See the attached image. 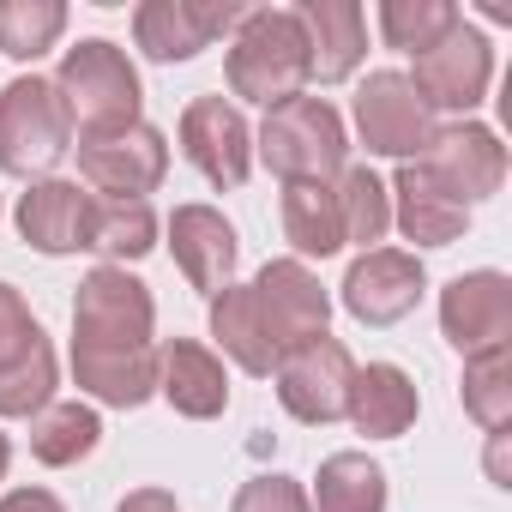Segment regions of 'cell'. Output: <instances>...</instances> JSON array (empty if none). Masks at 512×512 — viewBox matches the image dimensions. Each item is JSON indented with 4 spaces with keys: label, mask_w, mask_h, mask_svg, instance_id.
Listing matches in <instances>:
<instances>
[{
    "label": "cell",
    "mask_w": 512,
    "mask_h": 512,
    "mask_svg": "<svg viewBox=\"0 0 512 512\" xmlns=\"http://www.w3.org/2000/svg\"><path fill=\"white\" fill-rule=\"evenodd\" d=\"M115 512H181V506H175V494H169V488H139V494H127Z\"/></svg>",
    "instance_id": "cell-36"
},
{
    "label": "cell",
    "mask_w": 512,
    "mask_h": 512,
    "mask_svg": "<svg viewBox=\"0 0 512 512\" xmlns=\"http://www.w3.org/2000/svg\"><path fill=\"white\" fill-rule=\"evenodd\" d=\"M464 410L488 434H506V422H512V356L506 350L464 356Z\"/></svg>",
    "instance_id": "cell-31"
},
{
    "label": "cell",
    "mask_w": 512,
    "mask_h": 512,
    "mask_svg": "<svg viewBox=\"0 0 512 512\" xmlns=\"http://www.w3.org/2000/svg\"><path fill=\"white\" fill-rule=\"evenodd\" d=\"M229 512H314V506H308V488L296 476H253Z\"/></svg>",
    "instance_id": "cell-34"
},
{
    "label": "cell",
    "mask_w": 512,
    "mask_h": 512,
    "mask_svg": "<svg viewBox=\"0 0 512 512\" xmlns=\"http://www.w3.org/2000/svg\"><path fill=\"white\" fill-rule=\"evenodd\" d=\"M284 241L296 247V260H332L344 247V217L332 181H284Z\"/></svg>",
    "instance_id": "cell-23"
},
{
    "label": "cell",
    "mask_w": 512,
    "mask_h": 512,
    "mask_svg": "<svg viewBox=\"0 0 512 512\" xmlns=\"http://www.w3.org/2000/svg\"><path fill=\"white\" fill-rule=\"evenodd\" d=\"M314 79L308 67V37L302 19L290 7H260V13H241L235 43H229V91L247 103H290L302 97V85Z\"/></svg>",
    "instance_id": "cell-1"
},
{
    "label": "cell",
    "mask_w": 512,
    "mask_h": 512,
    "mask_svg": "<svg viewBox=\"0 0 512 512\" xmlns=\"http://www.w3.org/2000/svg\"><path fill=\"white\" fill-rule=\"evenodd\" d=\"M7 464H13V440L0 434V476H7Z\"/></svg>",
    "instance_id": "cell-37"
},
{
    "label": "cell",
    "mask_w": 512,
    "mask_h": 512,
    "mask_svg": "<svg viewBox=\"0 0 512 512\" xmlns=\"http://www.w3.org/2000/svg\"><path fill=\"white\" fill-rule=\"evenodd\" d=\"M91 211H97V193H79V181H31V193H19V235L61 260V253H85L91 247Z\"/></svg>",
    "instance_id": "cell-17"
},
{
    "label": "cell",
    "mask_w": 512,
    "mask_h": 512,
    "mask_svg": "<svg viewBox=\"0 0 512 512\" xmlns=\"http://www.w3.org/2000/svg\"><path fill=\"white\" fill-rule=\"evenodd\" d=\"M157 392L175 404V416L211 422L229 410V374L217 362V350L193 344V338H169L157 350Z\"/></svg>",
    "instance_id": "cell-19"
},
{
    "label": "cell",
    "mask_w": 512,
    "mask_h": 512,
    "mask_svg": "<svg viewBox=\"0 0 512 512\" xmlns=\"http://www.w3.org/2000/svg\"><path fill=\"white\" fill-rule=\"evenodd\" d=\"M37 344H43L37 314L25 308V296H19L13 284H0V374H13Z\"/></svg>",
    "instance_id": "cell-33"
},
{
    "label": "cell",
    "mask_w": 512,
    "mask_h": 512,
    "mask_svg": "<svg viewBox=\"0 0 512 512\" xmlns=\"http://www.w3.org/2000/svg\"><path fill=\"white\" fill-rule=\"evenodd\" d=\"M272 374H278V404H284L296 422H308V428L344 422L356 362H350V350H344L332 332L314 338V344H302V350H290V356H278Z\"/></svg>",
    "instance_id": "cell-9"
},
{
    "label": "cell",
    "mask_w": 512,
    "mask_h": 512,
    "mask_svg": "<svg viewBox=\"0 0 512 512\" xmlns=\"http://www.w3.org/2000/svg\"><path fill=\"white\" fill-rule=\"evenodd\" d=\"M55 386H61V362L43 338L13 374H0V416H43L55 404Z\"/></svg>",
    "instance_id": "cell-32"
},
{
    "label": "cell",
    "mask_w": 512,
    "mask_h": 512,
    "mask_svg": "<svg viewBox=\"0 0 512 512\" xmlns=\"http://www.w3.org/2000/svg\"><path fill=\"white\" fill-rule=\"evenodd\" d=\"M416 163H422L446 193H458L464 205H476V199H488V193L506 187V145H500V133L482 127V121L440 127Z\"/></svg>",
    "instance_id": "cell-14"
},
{
    "label": "cell",
    "mask_w": 512,
    "mask_h": 512,
    "mask_svg": "<svg viewBox=\"0 0 512 512\" xmlns=\"http://www.w3.org/2000/svg\"><path fill=\"white\" fill-rule=\"evenodd\" d=\"M0 512H67L49 488H13V494H0Z\"/></svg>",
    "instance_id": "cell-35"
},
{
    "label": "cell",
    "mask_w": 512,
    "mask_h": 512,
    "mask_svg": "<svg viewBox=\"0 0 512 512\" xmlns=\"http://www.w3.org/2000/svg\"><path fill=\"white\" fill-rule=\"evenodd\" d=\"M169 253H175L181 278L199 296H223L235 284L241 241H235V229H229L223 211H211V205H175L169 211Z\"/></svg>",
    "instance_id": "cell-16"
},
{
    "label": "cell",
    "mask_w": 512,
    "mask_h": 512,
    "mask_svg": "<svg viewBox=\"0 0 512 512\" xmlns=\"http://www.w3.org/2000/svg\"><path fill=\"white\" fill-rule=\"evenodd\" d=\"M332 193H338L344 241H356L362 253H368L374 241H386V229H392V193H386V181H380L374 169H344Z\"/></svg>",
    "instance_id": "cell-28"
},
{
    "label": "cell",
    "mask_w": 512,
    "mask_h": 512,
    "mask_svg": "<svg viewBox=\"0 0 512 512\" xmlns=\"http://www.w3.org/2000/svg\"><path fill=\"white\" fill-rule=\"evenodd\" d=\"M181 151L211 187H241L253 175V127L223 97H193L181 115Z\"/></svg>",
    "instance_id": "cell-12"
},
{
    "label": "cell",
    "mask_w": 512,
    "mask_h": 512,
    "mask_svg": "<svg viewBox=\"0 0 512 512\" xmlns=\"http://www.w3.org/2000/svg\"><path fill=\"white\" fill-rule=\"evenodd\" d=\"M464 13L452 7V0H380V37L404 55H422L434 49Z\"/></svg>",
    "instance_id": "cell-30"
},
{
    "label": "cell",
    "mask_w": 512,
    "mask_h": 512,
    "mask_svg": "<svg viewBox=\"0 0 512 512\" xmlns=\"http://www.w3.org/2000/svg\"><path fill=\"white\" fill-rule=\"evenodd\" d=\"M157 247V217L145 199H97L91 211V253H109V266L145 260Z\"/></svg>",
    "instance_id": "cell-27"
},
{
    "label": "cell",
    "mask_w": 512,
    "mask_h": 512,
    "mask_svg": "<svg viewBox=\"0 0 512 512\" xmlns=\"http://www.w3.org/2000/svg\"><path fill=\"white\" fill-rule=\"evenodd\" d=\"M61 31H67L61 0H0V55L37 61L61 43Z\"/></svg>",
    "instance_id": "cell-29"
},
{
    "label": "cell",
    "mask_w": 512,
    "mask_h": 512,
    "mask_svg": "<svg viewBox=\"0 0 512 512\" xmlns=\"http://www.w3.org/2000/svg\"><path fill=\"white\" fill-rule=\"evenodd\" d=\"M79 175L103 193V199H145L163 187L169 175V145L157 127L133 121L121 133H103V139H79Z\"/></svg>",
    "instance_id": "cell-10"
},
{
    "label": "cell",
    "mask_w": 512,
    "mask_h": 512,
    "mask_svg": "<svg viewBox=\"0 0 512 512\" xmlns=\"http://www.w3.org/2000/svg\"><path fill=\"white\" fill-rule=\"evenodd\" d=\"M410 85H416V97L428 103V109H458V115H470L482 97H488V85H494V49H488V37L476 31V25H452L434 49H422L416 55V73H404Z\"/></svg>",
    "instance_id": "cell-8"
},
{
    "label": "cell",
    "mask_w": 512,
    "mask_h": 512,
    "mask_svg": "<svg viewBox=\"0 0 512 512\" xmlns=\"http://www.w3.org/2000/svg\"><path fill=\"white\" fill-rule=\"evenodd\" d=\"M314 512H386V470L368 452H332L314 476Z\"/></svg>",
    "instance_id": "cell-24"
},
{
    "label": "cell",
    "mask_w": 512,
    "mask_h": 512,
    "mask_svg": "<svg viewBox=\"0 0 512 512\" xmlns=\"http://www.w3.org/2000/svg\"><path fill=\"white\" fill-rule=\"evenodd\" d=\"M55 91L67 103V121L79 127V139H103V133H121L139 121V73L127 61V49H115L109 37H85L61 55V73H55Z\"/></svg>",
    "instance_id": "cell-2"
},
{
    "label": "cell",
    "mask_w": 512,
    "mask_h": 512,
    "mask_svg": "<svg viewBox=\"0 0 512 512\" xmlns=\"http://www.w3.org/2000/svg\"><path fill=\"white\" fill-rule=\"evenodd\" d=\"M422 290H428V272L404 247H368L344 272V308L362 326H398L404 314H416Z\"/></svg>",
    "instance_id": "cell-13"
},
{
    "label": "cell",
    "mask_w": 512,
    "mask_h": 512,
    "mask_svg": "<svg viewBox=\"0 0 512 512\" xmlns=\"http://www.w3.org/2000/svg\"><path fill=\"white\" fill-rule=\"evenodd\" d=\"M247 296H253V320H260L272 356H290V350L326 338L332 296L320 290V278H314L302 260H272L260 278L247 284Z\"/></svg>",
    "instance_id": "cell-6"
},
{
    "label": "cell",
    "mask_w": 512,
    "mask_h": 512,
    "mask_svg": "<svg viewBox=\"0 0 512 512\" xmlns=\"http://www.w3.org/2000/svg\"><path fill=\"white\" fill-rule=\"evenodd\" d=\"M235 25H241L235 0H145L133 13V37L151 61H193Z\"/></svg>",
    "instance_id": "cell-15"
},
{
    "label": "cell",
    "mask_w": 512,
    "mask_h": 512,
    "mask_svg": "<svg viewBox=\"0 0 512 512\" xmlns=\"http://www.w3.org/2000/svg\"><path fill=\"white\" fill-rule=\"evenodd\" d=\"M103 440V416L91 404H49L43 416H31V458L49 470H67L79 458H91Z\"/></svg>",
    "instance_id": "cell-26"
},
{
    "label": "cell",
    "mask_w": 512,
    "mask_h": 512,
    "mask_svg": "<svg viewBox=\"0 0 512 512\" xmlns=\"http://www.w3.org/2000/svg\"><path fill=\"white\" fill-rule=\"evenodd\" d=\"M416 410H422L416 380H410L398 362H368V368L350 374V404H344V416L356 422V434H368V440H398V434H410Z\"/></svg>",
    "instance_id": "cell-21"
},
{
    "label": "cell",
    "mask_w": 512,
    "mask_h": 512,
    "mask_svg": "<svg viewBox=\"0 0 512 512\" xmlns=\"http://www.w3.org/2000/svg\"><path fill=\"white\" fill-rule=\"evenodd\" d=\"M151 326H157V302L127 266H97L73 296V344L79 350H145Z\"/></svg>",
    "instance_id": "cell-5"
},
{
    "label": "cell",
    "mask_w": 512,
    "mask_h": 512,
    "mask_svg": "<svg viewBox=\"0 0 512 512\" xmlns=\"http://www.w3.org/2000/svg\"><path fill=\"white\" fill-rule=\"evenodd\" d=\"M302 19V37H308V67L320 85H338L362 67L368 55V19L356 0H302V7H290Z\"/></svg>",
    "instance_id": "cell-18"
},
{
    "label": "cell",
    "mask_w": 512,
    "mask_h": 512,
    "mask_svg": "<svg viewBox=\"0 0 512 512\" xmlns=\"http://www.w3.org/2000/svg\"><path fill=\"white\" fill-rule=\"evenodd\" d=\"M211 338L223 344V356H229L241 374H260V380H266V374L278 368V356H272L260 320H253V296H247V284H229L223 296H211Z\"/></svg>",
    "instance_id": "cell-25"
},
{
    "label": "cell",
    "mask_w": 512,
    "mask_h": 512,
    "mask_svg": "<svg viewBox=\"0 0 512 512\" xmlns=\"http://www.w3.org/2000/svg\"><path fill=\"white\" fill-rule=\"evenodd\" d=\"M386 193L398 199V205H392V223H398L416 247H452V241L464 235V223H470V205H464L458 193H446L422 163H404Z\"/></svg>",
    "instance_id": "cell-20"
},
{
    "label": "cell",
    "mask_w": 512,
    "mask_h": 512,
    "mask_svg": "<svg viewBox=\"0 0 512 512\" xmlns=\"http://www.w3.org/2000/svg\"><path fill=\"white\" fill-rule=\"evenodd\" d=\"M253 157H260L272 175H284V181H332L350 163L344 115L326 97H290V103L266 109V127H260V139H253Z\"/></svg>",
    "instance_id": "cell-3"
},
{
    "label": "cell",
    "mask_w": 512,
    "mask_h": 512,
    "mask_svg": "<svg viewBox=\"0 0 512 512\" xmlns=\"http://www.w3.org/2000/svg\"><path fill=\"white\" fill-rule=\"evenodd\" d=\"M73 380L97 404L139 410L157 392V344H145V350H79L73 344Z\"/></svg>",
    "instance_id": "cell-22"
},
{
    "label": "cell",
    "mask_w": 512,
    "mask_h": 512,
    "mask_svg": "<svg viewBox=\"0 0 512 512\" xmlns=\"http://www.w3.org/2000/svg\"><path fill=\"white\" fill-rule=\"evenodd\" d=\"M440 332L458 356L506 350L512 338V278L506 272H464L440 290Z\"/></svg>",
    "instance_id": "cell-11"
},
{
    "label": "cell",
    "mask_w": 512,
    "mask_h": 512,
    "mask_svg": "<svg viewBox=\"0 0 512 512\" xmlns=\"http://www.w3.org/2000/svg\"><path fill=\"white\" fill-rule=\"evenodd\" d=\"M356 133L374 157H398V163H416L428 151V139L440 133L434 109L416 97V85L392 67L368 73L362 91H356Z\"/></svg>",
    "instance_id": "cell-7"
},
{
    "label": "cell",
    "mask_w": 512,
    "mask_h": 512,
    "mask_svg": "<svg viewBox=\"0 0 512 512\" xmlns=\"http://www.w3.org/2000/svg\"><path fill=\"white\" fill-rule=\"evenodd\" d=\"M73 151V121L55 91V79H13L0 91V169L7 175H49Z\"/></svg>",
    "instance_id": "cell-4"
}]
</instances>
